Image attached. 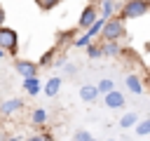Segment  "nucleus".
Listing matches in <instances>:
<instances>
[{"label":"nucleus","mask_w":150,"mask_h":141,"mask_svg":"<svg viewBox=\"0 0 150 141\" xmlns=\"http://www.w3.org/2000/svg\"><path fill=\"white\" fill-rule=\"evenodd\" d=\"M96 87H98L101 96H105L108 92H112V89H115V82H112L110 78H103V80H98V82H96Z\"/></svg>","instance_id":"obj_20"},{"label":"nucleus","mask_w":150,"mask_h":141,"mask_svg":"<svg viewBox=\"0 0 150 141\" xmlns=\"http://www.w3.org/2000/svg\"><path fill=\"white\" fill-rule=\"evenodd\" d=\"M26 141H45V134H42V132H38V134H30Z\"/></svg>","instance_id":"obj_26"},{"label":"nucleus","mask_w":150,"mask_h":141,"mask_svg":"<svg viewBox=\"0 0 150 141\" xmlns=\"http://www.w3.org/2000/svg\"><path fill=\"white\" fill-rule=\"evenodd\" d=\"M5 141H26V139H21V136H7Z\"/></svg>","instance_id":"obj_29"},{"label":"nucleus","mask_w":150,"mask_h":141,"mask_svg":"<svg viewBox=\"0 0 150 141\" xmlns=\"http://www.w3.org/2000/svg\"><path fill=\"white\" fill-rule=\"evenodd\" d=\"M61 85H63V80H61V75H52L47 82H45V87H42V92H45V96H56L59 94V89H61Z\"/></svg>","instance_id":"obj_13"},{"label":"nucleus","mask_w":150,"mask_h":141,"mask_svg":"<svg viewBox=\"0 0 150 141\" xmlns=\"http://www.w3.org/2000/svg\"><path fill=\"white\" fill-rule=\"evenodd\" d=\"M101 42V49H103V56H108V59H117L124 49L120 47V42H110V40H98Z\"/></svg>","instance_id":"obj_11"},{"label":"nucleus","mask_w":150,"mask_h":141,"mask_svg":"<svg viewBox=\"0 0 150 141\" xmlns=\"http://www.w3.org/2000/svg\"><path fill=\"white\" fill-rule=\"evenodd\" d=\"M56 52H59V47H49V49H45V52H42V56L38 59V66H40V68H47V66H54V59H56Z\"/></svg>","instance_id":"obj_16"},{"label":"nucleus","mask_w":150,"mask_h":141,"mask_svg":"<svg viewBox=\"0 0 150 141\" xmlns=\"http://www.w3.org/2000/svg\"><path fill=\"white\" fill-rule=\"evenodd\" d=\"M45 134V141H54V136H52V132H42Z\"/></svg>","instance_id":"obj_28"},{"label":"nucleus","mask_w":150,"mask_h":141,"mask_svg":"<svg viewBox=\"0 0 150 141\" xmlns=\"http://www.w3.org/2000/svg\"><path fill=\"white\" fill-rule=\"evenodd\" d=\"M77 35H80V28H68V31H59V33H56V45H54V47L63 49V47L73 45Z\"/></svg>","instance_id":"obj_9"},{"label":"nucleus","mask_w":150,"mask_h":141,"mask_svg":"<svg viewBox=\"0 0 150 141\" xmlns=\"http://www.w3.org/2000/svg\"><path fill=\"white\" fill-rule=\"evenodd\" d=\"M84 52H87V56H89V59H101V56H103L101 42H96V40H94V42H91L89 47H84Z\"/></svg>","instance_id":"obj_19"},{"label":"nucleus","mask_w":150,"mask_h":141,"mask_svg":"<svg viewBox=\"0 0 150 141\" xmlns=\"http://www.w3.org/2000/svg\"><path fill=\"white\" fill-rule=\"evenodd\" d=\"M120 14L124 19H141V16L150 14V0H124Z\"/></svg>","instance_id":"obj_2"},{"label":"nucleus","mask_w":150,"mask_h":141,"mask_svg":"<svg viewBox=\"0 0 150 141\" xmlns=\"http://www.w3.org/2000/svg\"><path fill=\"white\" fill-rule=\"evenodd\" d=\"M124 85H127V89H129L131 94H136V96H141V94L145 92V80H143L138 73H129V75L124 78Z\"/></svg>","instance_id":"obj_8"},{"label":"nucleus","mask_w":150,"mask_h":141,"mask_svg":"<svg viewBox=\"0 0 150 141\" xmlns=\"http://www.w3.org/2000/svg\"><path fill=\"white\" fill-rule=\"evenodd\" d=\"M138 120H141V118H138L136 110H127V113H122V118H120L117 125H120V129H134V127L138 125Z\"/></svg>","instance_id":"obj_14"},{"label":"nucleus","mask_w":150,"mask_h":141,"mask_svg":"<svg viewBox=\"0 0 150 141\" xmlns=\"http://www.w3.org/2000/svg\"><path fill=\"white\" fill-rule=\"evenodd\" d=\"M91 42H94V38H91V35H89V33L84 31V33H80V35L75 38V42H73V45H75V47H82V49H84V47H89Z\"/></svg>","instance_id":"obj_21"},{"label":"nucleus","mask_w":150,"mask_h":141,"mask_svg":"<svg viewBox=\"0 0 150 141\" xmlns=\"http://www.w3.org/2000/svg\"><path fill=\"white\" fill-rule=\"evenodd\" d=\"M61 0H35V5L40 7V9H45V12H49V9H54L56 5H59Z\"/></svg>","instance_id":"obj_22"},{"label":"nucleus","mask_w":150,"mask_h":141,"mask_svg":"<svg viewBox=\"0 0 150 141\" xmlns=\"http://www.w3.org/2000/svg\"><path fill=\"white\" fill-rule=\"evenodd\" d=\"M103 106H105L108 110H122V108L127 106V96H124V92H122V89H112V92H108V94L103 96Z\"/></svg>","instance_id":"obj_6"},{"label":"nucleus","mask_w":150,"mask_h":141,"mask_svg":"<svg viewBox=\"0 0 150 141\" xmlns=\"http://www.w3.org/2000/svg\"><path fill=\"white\" fill-rule=\"evenodd\" d=\"M105 141H115V139H105Z\"/></svg>","instance_id":"obj_32"},{"label":"nucleus","mask_w":150,"mask_h":141,"mask_svg":"<svg viewBox=\"0 0 150 141\" xmlns=\"http://www.w3.org/2000/svg\"><path fill=\"white\" fill-rule=\"evenodd\" d=\"M21 108H23V99H19V96L7 99V101L0 103V118H12V115H16Z\"/></svg>","instance_id":"obj_7"},{"label":"nucleus","mask_w":150,"mask_h":141,"mask_svg":"<svg viewBox=\"0 0 150 141\" xmlns=\"http://www.w3.org/2000/svg\"><path fill=\"white\" fill-rule=\"evenodd\" d=\"M89 141H98V139H89Z\"/></svg>","instance_id":"obj_33"},{"label":"nucleus","mask_w":150,"mask_h":141,"mask_svg":"<svg viewBox=\"0 0 150 141\" xmlns=\"http://www.w3.org/2000/svg\"><path fill=\"white\" fill-rule=\"evenodd\" d=\"M14 70L21 75V80L23 78H38V73H40V66H38V61H30V59H14Z\"/></svg>","instance_id":"obj_5"},{"label":"nucleus","mask_w":150,"mask_h":141,"mask_svg":"<svg viewBox=\"0 0 150 141\" xmlns=\"http://www.w3.org/2000/svg\"><path fill=\"white\" fill-rule=\"evenodd\" d=\"M21 87L26 89V94L28 96H38L40 92H42V82H40V78H23V82H21Z\"/></svg>","instance_id":"obj_12"},{"label":"nucleus","mask_w":150,"mask_h":141,"mask_svg":"<svg viewBox=\"0 0 150 141\" xmlns=\"http://www.w3.org/2000/svg\"><path fill=\"white\" fill-rule=\"evenodd\" d=\"M87 2H91V5H96V0H87Z\"/></svg>","instance_id":"obj_31"},{"label":"nucleus","mask_w":150,"mask_h":141,"mask_svg":"<svg viewBox=\"0 0 150 141\" xmlns=\"http://www.w3.org/2000/svg\"><path fill=\"white\" fill-rule=\"evenodd\" d=\"M127 33V19L122 14H115L110 19H105V26L101 31V40H110V42H120Z\"/></svg>","instance_id":"obj_1"},{"label":"nucleus","mask_w":150,"mask_h":141,"mask_svg":"<svg viewBox=\"0 0 150 141\" xmlns=\"http://www.w3.org/2000/svg\"><path fill=\"white\" fill-rule=\"evenodd\" d=\"M98 12H101L103 19H110V16L117 14V2L115 0H101L98 2Z\"/></svg>","instance_id":"obj_15"},{"label":"nucleus","mask_w":150,"mask_h":141,"mask_svg":"<svg viewBox=\"0 0 150 141\" xmlns=\"http://www.w3.org/2000/svg\"><path fill=\"white\" fill-rule=\"evenodd\" d=\"M63 70H66V75H68V78H75V73H77V66H75V63H70V61H68V63H66V66H63Z\"/></svg>","instance_id":"obj_24"},{"label":"nucleus","mask_w":150,"mask_h":141,"mask_svg":"<svg viewBox=\"0 0 150 141\" xmlns=\"http://www.w3.org/2000/svg\"><path fill=\"white\" fill-rule=\"evenodd\" d=\"M5 19H7V12H5V7L0 5V28L5 26Z\"/></svg>","instance_id":"obj_27"},{"label":"nucleus","mask_w":150,"mask_h":141,"mask_svg":"<svg viewBox=\"0 0 150 141\" xmlns=\"http://www.w3.org/2000/svg\"><path fill=\"white\" fill-rule=\"evenodd\" d=\"M101 16V12H98V5H91V2H87L84 7H82V12H80V16H77V28L80 31H87V28H91L94 24H96V19Z\"/></svg>","instance_id":"obj_4"},{"label":"nucleus","mask_w":150,"mask_h":141,"mask_svg":"<svg viewBox=\"0 0 150 141\" xmlns=\"http://www.w3.org/2000/svg\"><path fill=\"white\" fill-rule=\"evenodd\" d=\"M98 96H101V92H98L96 85H89V82H87V85L80 87V99H82L84 103H94Z\"/></svg>","instance_id":"obj_10"},{"label":"nucleus","mask_w":150,"mask_h":141,"mask_svg":"<svg viewBox=\"0 0 150 141\" xmlns=\"http://www.w3.org/2000/svg\"><path fill=\"white\" fill-rule=\"evenodd\" d=\"M30 122L35 127H45L47 125V110L45 108H33L30 110Z\"/></svg>","instance_id":"obj_17"},{"label":"nucleus","mask_w":150,"mask_h":141,"mask_svg":"<svg viewBox=\"0 0 150 141\" xmlns=\"http://www.w3.org/2000/svg\"><path fill=\"white\" fill-rule=\"evenodd\" d=\"M66 63H68V61H66V56H63V54H59V56L54 59V68H63Z\"/></svg>","instance_id":"obj_25"},{"label":"nucleus","mask_w":150,"mask_h":141,"mask_svg":"<svg viewBox=\"0 0 150 141\" xmlns=\"http://www.w3.org/2000/svg\"><path fill=\"white\" fill-rule=\"evenodd\" d=\"M134 132H136V136H150V118L138 120V125L134 127Z\"/></svg>","instance_id":"obj_18"},{"label":"nucleus","mask_w":150,"mask_h":141,"mask_svg":"<svg viewBox=\"0 0 150 141\" xmlns=\"http://www.w3.org/2000/svg\"><path fill=\"white\" fill-rule=\"evenodd\" d=\"M89 139H94V136H91V132H87V129H77V132L73 134V141H89Z\"/></svg>","instance_id":"obj_23"},{"label":"nucleus","mask_w":150,"mask_h":141,"mask_svg":"<svg viewBox=\"0 0 150 141\" xmlns=\"http://www.w3.org/2000/svg\"><path fill=\"white\" fill-rule=\"evenodd\" d=\"M0 47L9 54V56H19V31L12 26H2L0 28Z\"/></svg>","instance_id":"obj_3"},{"label":"nucleus","mask_w":150,"mask_h":141,"mask_svg":"<svg viewBox=\"0 0 150 141\" xmlns=\"http://www.w3.org/2000/svg\"><path fill=\"white\" fill-rule=\"evenodd\" d=\"M5 56H7V52H5L2 47H0V59H5Z\"/></svg>","instance_id":"obj_30"}]
</instances>
